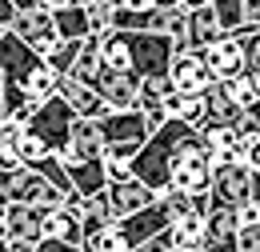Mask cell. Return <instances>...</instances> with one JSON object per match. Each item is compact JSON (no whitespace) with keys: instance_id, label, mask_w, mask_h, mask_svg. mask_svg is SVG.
I'll return each instance as SVG.
<instances>
[{"instance_id":"obj_20","label":"cell","mask_w":260,"mask_h":252,"mask_svg":"<svg viewBox=\"0 0 260 252\" xmlns=\"http://www.w3.org/2000/svg\"><path fill=\"white\" fill-rule=\"evenodd\" d=\"M200 100H204V124H212V128H232V120L240 116L220 84H208V88L200 92Z\"/></svg>"},{"instance_id":"obj_38","label":"cell","mask_w":260,"mask_h":252,"mask_svg":"<svg viewBox=\"0 0 260 252\" xmlns=\"http://www.w3.org/2000/svg\"><path fill=\"white\" fill-rule=\"evenodd\" d=\"M76 4H80V8H84V4H92V0H76Z\"/></svg>"},{"instance_id":"obj_40","label":"cell","mask_w":260,"mask_h":252,"mask_svg":"<svg viewBox=\"0 0 260 252\" xmlns=\"http://www.w3.org/2000/svg\"><path fill=\"white\" fill-rule=\"evenodd\" d=\"M168 252H180V248H168Z\"/></svg>"},{"instance_id":"obj_13","label":"cell","mask_w":260,"mask_h":252,"mask_svg":"<svg viewBox=\"0 0 260 252\" xmlns=\"http://www.w3.org/2000/svg\"><path fill=\"white\" fill-rule=\"evenodd\" d=\"M56 100L64 104L72 116H80V120H96V116H104V104L96 100V92H92L88 84H76L72 76H60V80H56Z\"/></svg>"},{"instance_id":"obj_37","label":"cell","mask_w":260,"mask_h":252,"mask_svg":"<svg viewBox=\"0 0 260 252\" xmlns=\"http://www.w3.org/2000/svg\"><path fill=\"white\" fill-rule=\"evenodd\" d=\"M0 252H12V248H8V244H4V240H0Z\"/></svg>"},{"instance_id":"obj_9","label":"cell","mask_w":260,"mask_h":252,"mask_svg":"<svg viewBox=\"0 0 260 252\" xmlns=\"http://www.w3.org/2000/svg\"><path fill=\"white\" fill-rule=\"evenodd\" d=\"M168 84L176 88V92H188V96H200L208 84H216L212 76H208V68L200 60V52H172V60H168Z\"/></svg>"},{"instance_id":"obj_14","label":"cell","mask_w":260,"mask_h":252,"mask_svg":"<svg viewBox=\"0 0 260 252\" xmlns=\"http://www.w3.org/2000/svg\"><path fill=\"white\" fill-rule=\"evenodd\" d=\"M156 204H160V212L168 216V224L200 220V216L208 212V196H192V192H180V188L156 192Z\"/></svg>"},{"instance_id":"obj_32","label":"cell","mask_w":260,"mask_h":252,"mask_svg":"<svg viewBox=\"0 0 260 252\" xmlns=\"http://www.w3.org/2000/svg\"><path fill=\"white\" fill-rule=\"evenodd\" d=\"M132 252H168V240H164V232H160V236H152V240H144L140 248H132Z\"/></svg>"},{"instance_id":"obj_34","label":"cell","mask_w":260,"mask_h":252,"mask_svg":"<svg viewBox=\"0 0 260 252\" xmlns=\"http://www.w3.org/2000/svg\"><path fill=\"white\" fill-rule=\"evenodd\" d=\"M8 4H12L16 12H20V8H40V0H8Z\"/></svg>"},{"instance_id":"obj_25","label":"cell","mask_w":260,"mask_h":252,"mask_svg":"<svg viewBox=\"0 0 260 252\" xmlns=\"http://www.w3.org/2000/svg\"><path fill=\"white\" fill-rule=\"evenodd\" d=\"M84 20H88V36H104V32H112V4H108V0H92V4H84Z\"/></svg>"},{"instance_id":"obj_12","label":"cell","mask_w":260,"mask_h":252,"mask_svg":"<svg viewBox=\"0 0 260 252\" xmlns=\"http://www.w3.org/2000/svg\"><path fill=\"white\" fill-rule=\"evenodd\" d=\"M200 60H204L208 76H212L216 84L244 76V56H240V44H236L232 36H224V40H220V44H212V48H204V52H200Z\"/></svg>"},{"instance_id":"obj_19","label":"cell","mask_w":260,"mask_h":252,"mask_svg":"<svg viewBox=\"0 0 260 252\" xmlns=\"http://www.w3.org/2000/svg\"><path fill=\"white\" fill-rule=\"evenodd\" d=\"M76 224H80V240H88V236H96V232H104V228H112V212H108L104 192L80 200V216H76Z\"/></svg>"},{"instance_id":"obj_29","label":"cell","mask_w":260,"mask_h":252,"mask_svg":"<svg viewBox=\"0 0 260 252\" xmlns=\"http://www.w3.org/2000/svg\"><path fill=\"white\" fill-rule=\"evenodd\" d=\"M112 12H124V16H152L156 12V0H108Z\"/></svg>"},{"instance_id":"obj_4","label":"cell","mask_w":260,"mask_h":252,"mask_svg":"<svg viewBox=\"0 0 260 252\" xmlns=\"http://www.w3.org/2000/svg\"><path fill=\"white\" fill-rule=\"evenodd\" d=\"M0 200L4 204H24V208H36V212L64 204V196L52 188L40 172H32V168H20L12 176H0Z\"/></svg>"},{"instance_id":"obj_18","label":"cell","mask_w":260,"mask_h":252,"mask_svg":"<svg viewBox=\"0 0 260 252\" xmlns=\"http://www.w3.org/2000/svg\"><path fill=\"white\" fill-rule=\"evenodd\" d=\"M40 240H60V244H80V224L64 208H40Z\"/></svg>"},{"instance_id":"obj_10","label":"cell","mask_w":260,"mask_h":252,"mask_svg":"<svg viewBox=\"0 0 260 252\" xmlns=\"http://www.w3.org/2000/svg\"><path fill=\"white\" fill-rule=\"evenodd\" d=\"M104 200H108V212H112V224L132 216V212H140V208H148V204H156V192H148L140 180H112L108 188H104Z\"/></svg>"},{"instance_id":"obj_35","label":"cell","mask_w":260,"mask_h":252,"mask_svg":"<svg viewBox=\"0 0 260 252\" xmlns=\"http://www.w3.org/2000/svg\"><path fill=\"white\" fill-rule=\"evenodd\" d=\"M164 8H180V0H156V12H164Z\"/></svg>"},{"instance_id":"obj_26","label":"cell","mask_w":260,"mask_h":252,"mask_svg":"<svg viewBox=\"0 0 260 252\" xmlns=\"http://www.w3.org/2000/svg\"><path fill=\"white\" fill-rule=\"evenodd\" d=\"M80 252H128V244L120 240V232H116V224H112V228H104L96 236L80 240Z\"/></svg>"},{"instance_id":"obj_23","label":"cell","mask_w":260,"mask_h":252,"mask_svg":"<svg viewBox=\"0 0 260 252\" xmlns=\"http://www.w3.org/2000/svg\"><path fill=\"white\" fill-rule=\"evenodd\" d=\"M68 76H72L76 84H88V88H92V80L100 76V44H96V36L80 40V52H76L72 68H68Z\"/></svg>"},{"instance_id":"obj_30","label":"cell","mask_w":260,"mask_h":252,"mask_svg":"<svg viewBox=\"0 0 260 252\" xmlns=\"http://www.w3.org/2000/svg\"><path fill=\"white\" fill-rule=\"evenodd\" d=\"M24 164L16 156V148H8V144H0V176H12V172H20Z\"/></svg>"},{"instance_id":"obj_8","label":"cell","mask_w":260,"mask_h":252,"mask_svg":"<svg viewBox=\"0 0 260 252\" xmlns=\"http://www.w3.org/2000/svg\"><path fill=\"white\" fill-rule=\"evenodd\" d=\"M136 88H140V80L132 72H104L100 68V76L92 80V92L104 104V112H132L136 108Z\"/></svg>"},{"instance_id":"obj_36","label":"cell","mask_w":260,"mask_h":252,"mask_svg":"<svg viewBox=\"0 0 260 252\" xmlns=\"http://www.w3.org/2000/svg\"><path fill=\"white\" fill-rule=\"evenodd\" d=\"M0 116H4V80H0Z\"/></svg>"},{"instance_id":"obj_5","label":"cell","mask_w":260,"mask_h":252,"mask_svg":"<svg viewBox=\"0 0 260 252\" xmlns=\"http://www.w3.org/2000/svg\"><path fill=\"white\" fill-rule=\"evenodd\" d=\"M72 120H76V116H72L64 104L52 96V100L36 104L32 112L24 116V132H28V136H36L48 152H60V148L68 144V128H72Z\"/></svg>"},{"instance_id":"obj_7","label":"cell","mask_w":260,"mask_h":252,"mask_svg":"<svg viewBox=\"0 0 260 252\" xmlns=\"http://www.w3.org/2000/svg\"><path fill=\"white\" fill-rule=\"evenodd\" d=\"M4 32H12L24 48H32L40 60H44V56H52V52L60 48L56 28H52V12H44V8H20Z\"/></svg>"},{"instance_id":"obj_24","label":"cell","mask_w":260,"mask_h":252,"mask_svg":"<svg viewBox=\"0 0 260 252\" xmlns=\"http://www.w3.org/2000/svg\"><path fill=\"white\" fill-rule=\"evenodd\" d=\"M52 28H56V40H88V20H84L80 4H68L60 12H52Z\"/></svg>"},{"instance_id":"obj_1","label":"cell","mask_w":260,"mask_h":252,"mask_svg":"<svg viewBox=\"0 0 260 252\" xmlns=\"http://www.w3.org/2000/svg\"><path fill=\"white\" fill-rule=\"evenodd\" d=\"M188 132H192V128L176 124V120H164V124L144 140V148L128 160V176L140 180L148 192H164L168 188V156H172V148H176Z\"/></svg>"},{"instance_id":"obj_17","label":"cell","mask_w":260,"mask_h":252,"mask_svg":"<svg viewBox=\"0 0 260 252\" xmlns=\"http://www.w3.org/2000/svg\"><path fill=\"white\" fill-rule=\"evenodd\" d=\"M148 32L164 36L176 52H184V44H188V12H184V8H164V12H152Z\"/></svg>"},{"instance_id":"obj_6","label":"cell","mask_w":260,"mask_h":252,"mask_svg":"<svg viewBox=\"0 0 260 252\" xmlns=\"http://www.w3.org/2000/svg\"><path fill=\"white\" fill-rule=\"evenodd\" d=\"M256 196V172L240 168V164H220L212 168V184H208V204H224V208H240L252 204Z\"/></svg>"},{"instance_id":"obj_15","label":"cell","mask_w":260,"mask_h":252,"mask_svg":"<svg viewBox=\"0 0 260 252\" xmlns=\"http://www.w3.org/2000/svg\"><path fill=\"white\" fill-rule=\"evenodd\" d=\"M224 40V28H220V20L212 16V8L204 4V8H196L188 12V52H204V48H212V44H220Z\"/></svg>"},{"instance_id":"obj_27","label":"cell","mask_w":260,"mask_h":252,"mask_svg":"<svg viewBox=\"0 0 260 252\" xmlns=\"http://www.w3.org/2000/svg\"><path fill=\"white\" fill-rule=\"evenodd\" d=\"M228 164H240V168L256 172V168H260V140H236V148H232Z\"/></svg>"},{"instance_id":"obj_39","label":"cell","mask_w":260,"mask_h":252,"mask_svg":"<svg viewBox=\"0 0 260 252\" xmlns=\"http://www.w3.org/2000/svg\"><path fill=\"white\" fill-rule=\"evenodd\" d=\"M12 252H32V248H12Z\"/></svg>"},{"instance_id":"obj_3","label":"cell","mask_w":260,"mask_h":252,"mask_svg":"<svg viewBox=\"0 0 260 252\" xmlns=\"http://www.w3.org/2000/svg\"><path fill=\"white\" fill-rule=\"evenodd\" d=\"M128 40V72L136 80H160L168 72V60H172V44L156 36V32H124Z\"/></svg>"},{"instance_id":"obj_31","label":"cell","mask_w":260,"mask_h":252,"mask_svg":"<svg viewBox=\"0 0 260 252\" xmlns=\"http://www.w3.org/2000/svg\"><path fill=\"white\" fill-rule=\"evenodd\" d=\"M32 252H80V244H60V240H40Z\"/></svg>"},{"instance_id":"obj_16","label":"cell","mask_w":260,"mask_h":252,"mask_svg":"<svg viewBox=\"0 0 260 252\" xmlns=\"http://www.w3.org/2000/svg\"><path fill=\"white\" fill-rule=\"evenodd\" d=\"M236 208H224V204H208V212L200 216V236H204V248L208 244H224L236 236Z\"/></svg>"},{"instance_id":"obj_22","label":"cell","mask_w":260,"mask_h":252,"mask_svg":"<svg viewBox=\"0 0 260 252\" xmlns=\"http://www.w3.org/2000/svg\"><path fill=\"white\" fill-rule=\"evenodd\" d=\"M224 88V96L232 100V108L236 112H256L260 108V76H236V80H224L220 84Z\"/></svg>"},{"instance_id":"obj_21","label":"cell","mask_w":260,"mask_h":252,"mask_svg":"<svg viewBox=\"0 0 260 252\" xmlns=\"http://www.w3.org/2000/svg\"><path fill=\"white\" fill-rule=\"evenodd\" d=\"M68 148L76 152V156H84V160H100L104 156V144H100V132L92 120H72V128H68Z\"/></svg>"},{"instance_id":"obj_28","label":"cell","mask_w":260,"mask_h":252,"mask_svg":"<svg viewBox=\"0 0 260 252\" xmlns=\"http://www.w3.org/2000/svg\"><path fill=\"white\" fill-rule=\"evenodd\" d=\"M232 136H236V140H260V120H256V112H240V116L232 120Z\"/></svg>"},{"instance_id":"obj_11","label":"cell","mask_w":260,"mask_h":252,"mask_svg":"<svg viewBox=\"0 0 260 252\" xmlns=\"http://www.w3.org/2000/svg\"><path fill=\"white\" fill-rule=\"evenodd\" d=\"M164 228H168V216L160 212V204H148V208H140V212H132L124 220H116V232H120V240L132 248H140L144 240H152V236H160Z\"/></svg>"},{"instance_id":"obj_2","label":"cell","mask_w":260,"mask_h":252,"mask_svg":"<svg viewBox=\"0 0 260 252\" xmlns=\"http://www.w3.org/2000/svg\"><path fill=\"white\" fill-rule=\"evenodd\" d=\"M208 184H212V164H208V152L200 144V136L188 132L172 156H168V188L192 192V196H208Z\"/></svg>"},{"instance_id":"obj_33","label":"cell","mask_w":260,"mask_h":252,"mask_svg":"<svg viewBox=\"0 0 260 252\" xmlns=\"http://www.w3.org/2000/svg\"><path fill=\"white\" fill-rule=\"evenodd\" d=\"M12 16H16V8H12L8 0H0V28H8V24H12Z\"/></svg>"}]
</instances>
